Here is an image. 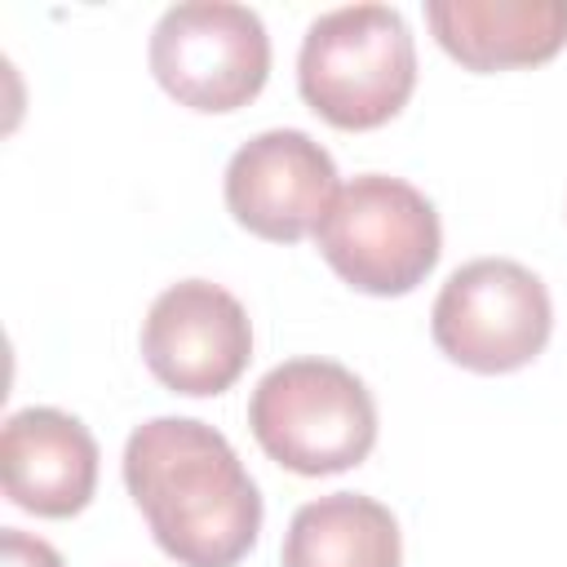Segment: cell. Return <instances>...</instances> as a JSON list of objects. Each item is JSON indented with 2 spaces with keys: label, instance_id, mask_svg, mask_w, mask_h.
<instances>
[{
  "label": "cell",
  "instance_id": "6da1fadb",
  "mask_svg": "<svg viewBox=\"0 0 567 567\" xmlns=\"http://www.w3.org/2000/svg\"><path fill=\"white\" fill-rule=\"evenodd\" d=\"M124 487L182 567H235L261 532V492L221 430L151 416L124 443Z\"/></svg>",
  "mask_w": 567,
  "mask_h": 567
},
{
  "label": "cell",
  "instance_id": "7a4b0ae2",
  "mask_svg": "<svg viewBox=\"0 0 567 567\" xmlns=\"http://www.w3.org/2000/svg\"><path fill=\"white\" fill-rule=\"evenodd\" d=\"M297 89L332 128H381L416 89V44L399 9L346 4L319 13L297 53Z\"/></svg>",
  "mask_w": 567,
  "mask_h": 567
},
{
  "label": "cell",
  "instance_id": "3957f363",
  "mask_svg": "<svg viewBox=\"0 0 567 567\" xmlns=\"http://www.w3.org/2000/svg\"><path fill=\"white\" fill-rule=\"evenodd\" d=\"M252 439L292 474L319 478L359 465L377 443L372 390L337 359H288L248 399Z\"/></svg>",
  "mask_w": 567,
  "mask_h": 567
},
{
  "label": "cell",
  "instance_id": "277c9868",
  "mask_svg": "<svg viewBox=\"0 0 567 567\" xmlns=\"http://www.w3.org/2000/svg\"><path fill=\"white\" fill-rule=\"evenodd\" d=\"M323 261L368 297H403L439 266L443 226L434 204L403 177L346 182L315 226Z\"/></svg>",
  "mask_w": 567,
  "mask_h": 567
},
{
  "label": "cell",
  "instance_id": "5b68a950",
  "mask_svg": "<svg viewBox=\"0 0 567 567\" xmlns=\"http://www.w3.org/2000/svg\"><path fill=\"white\" fill-rule=\"evenodd\" d=\"M554 332V306L540 275L509 257H478L447 275L430 310L434 346L483 377L527 368Z\"/></svg>",
  "mask_w": 567,
  "mask_h": 567
},
{
  "label": "cell",
  "instance_id": "8992f818",
  "mask_svg": "<svg viewBox=\"0 0 567 567\" xmlns=\"http://www.w3.org/2000/svg\"><path fill=\"white\" fill-rule=\"evenodd\" d=\"M151 75L190 111H239L270 75V35L248 4L186 0L159 13L151 31Z\"/></svg>",
  "mask_w": 567,
  "mask_h": 567
},
{
  "label": "cell",
  "instance_id": "52a82bcc",
  "mask_svg": "<svg viewBox=\"0 0 567 567\" xmlns=\"http://www.w3.org/2000/svg\"><path fill=\"white\" fill-rule=\"evenodd\" d=\"M142 359L173 394H221L252 359V323L239 297L208 279L168 284L142 319Z\"/></svg>",
  "mask_w": 567,
  "mask_h": 567
},
{
  "label": "cell",
  "instance_id": "ba28073f",
  "mask_svg": "<svg viewBox=\"0 0 567 567\" xmlns=\"http://www.w3.org/2000/svg\"><path fill=\"white\" fill-rule=\"evenodd\" d=\"M337 190L332 155L301 128H266L248 137L226 164L230 217L270 244H297L315 235Z\"/></svg>",
  "mask_w": 567,
  "mask_h": 567
},
{
  "label": "cell",
  "instance_id": "9c48e42d",
  "mask_svg": "<svg viewBox=\"0 0 567 567\" xmlns=\"http://www.w3.org/2000/svg\"><path fill=\"white\" fill-rule=\"evenodd\" d=\"M4 496L40 518H71L93 501L97 443L62 408H22L0 430Z\"/></svg>",
  "mask_w": 567,
  "mask_h": 567
},
{
  "label": "cell",
  "instance_id": "30bf717a",
  "mask_svg": "<svg viewBox=\"0 0 567 567\" xmlns=\"http://www.w3.org/2000/svg\"><path fill=\"white\" fill-rule=\"evenodd\" d=\"M425 22L465 71L536 66L567 44V0H430Z\"/></svg>",
  "mask_w": 567,
  "mask_h": 567
},
{
  "label": "cell",
  "instance_id": "8fae6325",
  "mask_svg": "<svg viewBox=\"0 0 567 567\" xmlns=\"http://www.w3.org/2000/svg\"><path fill=\"white\" fill-rule=\"evenodd\" d=\"M403 540L394 514L363 492L306 501L279 549V567H399Z\"/></svg>",
  "mask_w": 567,
  "mask_h": 567
},
{
  "label": "cell",
  "instance_id": "7c38bea8",
  "mask_svg": "<svg viewBox=\"0 0 567 567\" xmlns=\"http://www.w3.org/2000/svg\"><path fill=\"white\" fill-rule=\"evenodd\" d=\"M0 563L4 567H62V554L22 527H4L0 532Z\"/></svg>",
  "mask_w": 567,
  "mask_h": 567
}]
</instances>
